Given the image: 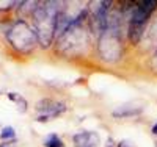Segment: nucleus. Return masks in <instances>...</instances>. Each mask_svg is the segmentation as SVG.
Listing matches in <instances>:
<instances>
[{
	"label": "nucleus",
	"instance_id": "nucleus-1",
	"mask_svg": "<svg viewBox=\"0 0 157 147\" xmlns=\"http://www.w3.org/2000/svg\"><path fill=\"white\" fill-rule=\"evenodd\" d=\"M60 3L57 2H39L33 13V30L36 33L38 42L43 49H49L55 38L57 30V14Z\"/></svg>",
	"mask_w": 157,
	"mask_h": 147
},
{
	"label": "nucleus",
	"instance_id": "nucleus-2",
	"mask_svg": "<svg viewBox=\"0 0 157 147\" xmlns=\"http://www.w3.org/2000/svg\"><path fill=\"white\" fill-rule=\"evenodd\" d=\"M155 8H157V0H141V2L134 3V11L130 14L129 31H127L130 42L138 44L143 39L145 30H146V24Z\"/></svg>",
	"mask_w": 157,
	"mask_h": 147
},
{
	"label": "nucleus",
	"instance_id": "nucleus-3",
	"mask_svg": "<svg viewBox=\"0 0 157 147\" xmlns=\"http://www.w3.org/2000/svg\"><path fill=\"white\" fill-rule=\"evenodd\" d=\"M6 39H8V42L13 46V49L17 50V52H22V53L32 52L35 44L38 42L35 30L22 19H19V20L8 25Z\"/></svg>",
	"mask_w": 157,
	"mask_h": 147
},
{
	"label": "nucleus",
	"instance_id": "nucleus-4",
	"mask_svg": "<svg viewBox=\"0 0 157 147\" xmlns=\"http://www.w3.org/2000/svg\"><path fill=\"white\" fill-rule=\"evenodd\" d=\"M118 27H109L105 31H102L98 39V52L101 58L105 63H116L120 61L123 53V44L120 38Z\"/></svg>",
	"mask_w": 157,
	"mask_h": 147
},
{
	"label": "nucleus",
	"instance_id": "nucleus-5",
	"mask_svg": "<svg viewBox=\"0 0 157 147\" xmlns=\"http://www.w3.org/2000/svg\"><path fill=\"white\" fill-rule=\"evenodd\" d=\"M90 44V38L86 30L83 28L82 24H77L71 28H68L60 38H58V46L60 50L74 55V53H80L83 52Z\"/></svg>",
	"mask_w": 157,
	"mask_h": 147
},
{
	"label": "nucleus",
	"instance_id": "nucleus-6",
	"mask_svg": "<svg viewBox=\"0 0 157 147\" xmlns=\"http://www.w3.org/2000/svg\"><path fill=\"white\" fill-rule=\"evenodd\" d=\"M36 119L39 122H46L49 119H54L66 111V105L60 100H52V99H41L36 103Z\"/></svg>",
	"mask_w": 157,
	"mask_h": 147
},
{
	"label": "nucleus",
	"instance_id": "nucleus-7",
	"mask_svg": "<svg viewBox=\"0 0 157 147\" xmlns=\"http://www.w3.org/2000/svg\"><path fill=\"white\" fill-rule=\"evenodd\" d=\"M74 147H98L99 136L94 131H78L72 136Z\"/></svg>",
	"mask_w": 157,
	"mask_h": 147
},
{
	"label": "nucleus",
	"instance_id": "nucleus-8",
	"mask_svg": "<svg viewBox=\"0 0 157 147\" xmlns=\"http://www.w3.org/2000/svg\"><path fill=\"white\" fill-rule=\"evenodd\" d=\"M141 110H143L141 106H134V105L127 103V105H123V106H120V108H116L112 114L115 117H132V116L140 114Z\"/></svg>",
	"mask_w": 157,
	"mask_h": 147
},
{
	"label": "nucleus",
	"instance_id": "nucleus-9",
	"mask_svg": "<svg viewBox=\"0 0 157 147\" xmlns=\"http://www.w3.org/2000/svg\"><path fill=\"white\" fill-rule=\"evenodd\" d=\"M8 97H10L11 102H14V103L17 105V110H19L21 113H25V111H27V102H25V99H24L22 96L14 94V92H10Z\"/></svg>",
	"mask_w": 157,
	"mask_h": 147
},
{
	"label": "nucleus",
	"instance_id": "nucleus-10",
	"mask_svg": "<svg viewBox=\"0 0 157 147\" xmlns=\"http://www.w3.org/2000/svg\"><path fill=\"white\" fill-rule=\"evenodd\" d=\"M44 145L46 147H64L61 138L58 135H55V133H52V135H49L46 139H44Z\"/></svg>",
	"mask_w": 157,
	"mask_h": 147
},
{
	"label": "nucleus",
	"instance_id": "nucleus-11",
	"mask_svg": "<svg viewBox=\"0 0 157 147\" xmlns=\"http://www.w3.org/2000/svg\"><path fill=\"white\" fill-rule=\"evenodd\" d=\"M14 136H16V133L13 127H5L2 133H0V139L2 141H14Z\"/></svg>",
	"mask_w": 157,
	"mask_h": 147
},
{
	"label": "nucleus",
	"instance_id": "nucleus-12",
	"mask_svg": "<svg viewBox=\"0 0 157 147\" xmlns=\"http://www.w3.org/2000/svg\"><path fill=\"white\" fill-rule=\"evenodd\" d=\"M145 36L149 39L151 42H155V41H157V20L149 27V30H148V33H146ZM145 36H143V38H145Z\"/></svg>",
	"mask_w": 157,
	"mask_h": 147
},
{
	"label": "nucleus",
	"instance_id": "nucleus-13",
	"mask_svg": "<svg viewBox=\"0 0 157 147\" xmlns=\"http://www.w3.org/2000/svg\"><path fill=\"white\" fill-rule=\"evenodd\" d=\"M14 5H17V3L16 2H0V8H2V11H6L8 8L14 6Z\"/></svg>",
	"mask_w": 157,
	"mask_h": 147
},
{
	"label": "nucleus",
	"instance_id": "nucleus-14",
	"mask_svg": "<svg viewBox=\"0 0 157 147\" xmlns=\"http://www.w3.org/2000/svg\"><path fill=\"white\" fill-rule=\"evenodd\" d=\"M116 147H135L132 142H129V141H121V142H118Z\"/></svg>",
	"mask_w": 157,
	"mask_h": 147
},
{
	"label": "nucleus",
	"instance_id": "nucleus-15",
	"mask_svg": "<svg viewBox=\"0 0 157 147\" xmlns=\"http://www.w3.org/2000/svg\"><path fill=\"white\" fill-rule=\"evenodd\" d=\"M152 63H154L155 69H157V47H155V52H154V58H152Z\"/></svg>",
	"mask_w": 157,
	"mask_h": 147
},
{
	"label": "nucleus",
	"instance_id": "nucleus-16",
	"mask_svg": "<svg viewBox=\"0 0 157 147\" xmlns=\"http://www.w3.org/2000/svg\"><path fill=\"white\" fill-rule=\"evenodd\" d=\"M151 131H152V135H154V136L157 138V122H155V124L152 125V128H151Z\"/></svg>",
	"mask_w": 157,
	"mask_h": 147
}]
</instances>
